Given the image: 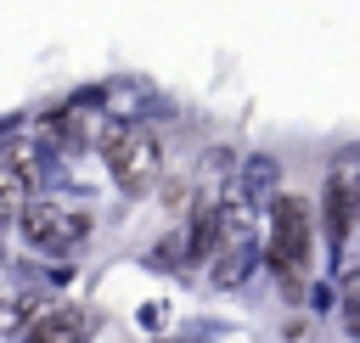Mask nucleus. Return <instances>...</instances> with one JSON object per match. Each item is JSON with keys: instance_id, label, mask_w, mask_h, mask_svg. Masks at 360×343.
Listing matches in <instances>:
<instances>
[{"instance_id": "f257e3e1", "label": "nucleus", "mask_w": 360, "mask_h": 343, "mask_svg": "<svg viewBox=\"0 0 360 343\" xmlns=\"http://www.w3.org/2000/svg\"><path fill=\"white\" fill-rule=\"evenodd\" d=\"M264 214H270V231H264V242H259V270H270L287 298H304V292H309V259H315L309 202H304V197H276Z\"/></svg>"}, {"instance_id": "f03ea898", "label": "nucleus", "mask_w": 360, "mask_h": 343, "mask_svg": "<svg viewBox=\"0 0 360 343\" xmlns=\"http://www.w3.org/2000/svg\"><path fill=\"white\" fill-rule=\"evenodd\" d=\"M96 146H101L107 174H112V186L124 197L158 191V180H163V146H158V135L146 124H107Z\"/></svg>"}, {"instance_id": "7ed1b4c3", "label": "nucleus", "mask_w": 360, "mask_h": 343, "mask_svg": "<svg viewBox=\"0 0 360 343\" xmlns=\"http://www.w3.org/2000/svg\"><path fill=\"white\" fill-rule=\"evenodd\" d=\"M11 231L34 247V253H73L90 231H96V219H90V208H68V202H56V197H28V202H17V214H11Z\"/></svg>"}, {"instance_id": "20e7f679", "label": "nucleus", "mask_w": 360, "mask_h": 343, "mask_svg": "<svg viewBox=\"0 0 360 343\" xmlns=\"http://www.w3.org/2000/svg\"><path fill=\"white\" fill-rule=\"evenodd\" d=\"M360 219V180H354V152H338L321 186V236L338 259V276H349V231Z\"/></svg>"}, {"instance_id": "39448f33", "label": "nucleus", "mask_w": 360, "mask_h": 343, "mask_svg": "<svg viewBox=\"0 0 360 343\" xmlns=\"http://www.w3.org/2000/svg\"><path fill=\"white\" fill-rule=\"evenodd\" d=\"M96 332H101V309H90V304H68V298H51V304L22 326L17 343H90Z\"/></svg>"}, {"instance_id": "423d86ee", "label": "nucleus", "mask_w": 360, "mask_h": 343, "mask_svg": "<svg viewBox=\"0 0 360 343\" xmlns=\"http://www.w3.org/2000/svg\"><path fill=\"white\" fill-rule=\"evenodd\" d=\"M231 191H236L253 214H264V208L281 197V157H276V152L242 157V174H231Z\"/></svg>"}, {"instance_id": "0eeeda50", "label": "nucleus", "mask_w": 360, "mask_h": 343, "mask_svg": "<svg viewBox=\"0 0 360 343\" xmlns=\"http://www.w3.org/2000/svg\"><path fill=\"white\" fill-rule=\"evenodd\" d=\"M45 304H51V298H45V292H28V287L6 292V298H0V337H22V326H28Z\"/></svg>"}, {"instance_id": "6e6552de", "label": "nucleus", "mask_w": 360, "mask_h": 343, "mask_svg": "<svg viewBox=\"0 0 360 343\" xmlns=\"http://www.w3.org/2000/svg\"><path fill=\"white\" fill-rule=\"evenodd\" d=\"M152 270H186V242H180V225L152 247Z\"/></svg>"}, {"instance_id": "1a4fd4ad", "label": "nucleus", "mask_w": 360, "mask_h": 343, "mask_svg": "<svg viewBox=\"0 0 360 343\" xmlns=\"http://www.w3.org/2000/svg\"><path fill=\"white\" fill-rule=\"evenodd\" d=\"M152 343H186V337H152Z\"/></svg>"}]
</instances>
